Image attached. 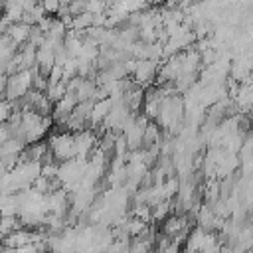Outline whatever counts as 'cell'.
Instances as JSON below:
<instances>
[{
    "instance_id": "1",
    "label": "cell",
    "mask_w": 253,
    "mask_h": 253,
    "mask_svg": "<svg viewBox=\"0 0 253 253\" xmlns=\"http://www.w3.org/2000/svg\"><path fill=\"white\" fill-rule=\"evenodd\" d=\"M154 73H156V65H154V61L152 59H140L136 65H134V75H136V81L138 83H146V81H150L152 77H154Z\"/></svg>"
},
{
    "instance_id": "2",
    "label": "cell",
    "mask_w": 253,
    "mask_h": 253,
    "mask_svg": "<svg viewBox=\"0 0 253 253\" xmlns=\"http://www.w3.org/2000/svg\"><path fill=\"white\" fill-rule=\"evenodd\" d=\"M170 211V206H168V202H160V204H156V208L152 210V217L154 219H164L166 217V213Z\"/></svg>"
}]
</instances>
